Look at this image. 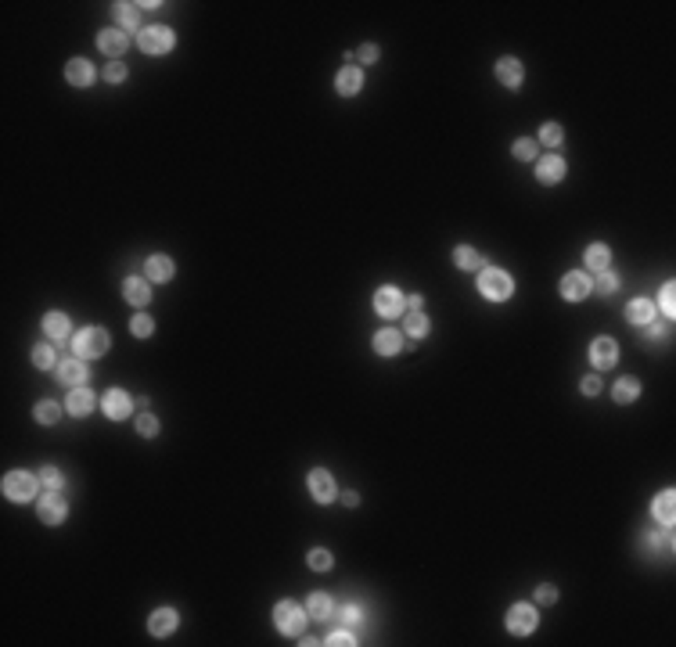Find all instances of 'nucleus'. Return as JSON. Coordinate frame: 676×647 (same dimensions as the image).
Masks as SVG:
<instances>
[{
  "label": "nucleus",
  "instance_id": "1",
  "mask_svg": "<svg viewBox=\"0 0 676 647\" xmlns=\"http://www.w3.org/2000/svg\"><path fill=\"white\" fill-rule=\"evenodd\" d=\"M108 345H112V335L108 331H101V328H83L76 338H72V353H76L80 360H97V356L108 353Z\"/></svg>",
  "mask_w": 676,
  "mask_h": 647
},
{
  "label": "nucleus",
  "instance_id": "2",
  "mask_svg": "<svg viewBox=\"0 0 676 647\" xmlns=\"http://www.w3.org/2000/svg\"><path fill=\"white\" fill-rule=\"evenodd\" d=\"M479 295H486L489 303H504V298L515 295V281L504 270H482L479 273Z\"/></svg>",
  "mask_w": 676,
  "mask_h": 647
},
{
  "label": "nucleus",
  "instance_id": "3",
  "mask_svg": "<svg viewBox=\"0 0 676 647\" xmlns=\"http://www.w3.org/2000/svg\"><path fill=\"white\" fill-rule=\"evenodd\" d=\"M273 626H278L281 633L299 637L303 626H306V608H299L295 601H281L278 608H273Z\"/></svg>",
  "mask_w": 676,
  "mask_h": 647
},
{
  "label": "nucleus",
  "instance_id": "4",
  "mask_svg": "<svg viewBox=\"0 0 676 647\" xmlns=\"http://www.w3.org/2000/svg\"><path fill=\"white\" fill-rule=\"evenodd\" d=\"M137 43H141L144 54H166V51H173L177 36H173V29H166V26H148V29H141Z\"/></svg>",
  "mask_w": 676,
  "mask_h": 647
},
{
  "label": "nucleus",
  "instance_id": "5",
  "mask_svg": "<svg viewBox=\"0 0 676 647\" xmlns=\"http://www.w3.org/2000/svg\"><path fill=\"white\" fill-rule=\"evenodd\" d=\"M4 496L15 504H26L36 496V479L29 475V471H11V475H4Z\"/></svg>",
  "mask_w": 676,
  "mask_h": 647
},
{
  "label": "nucleus",
  "instance_id": "6",
  "mask_svg": "<svg viewBox=\"0 0 676 647\" xmlns=\"http://www.w3.org/2000/svg\"><path fill=\"white\" fill-rule=\"evenodd\" d=\"M374 310H378V317H399L407 310V298H403V291L399 288H392V284H382L378 291H374Z\"/></svg>",
  "mask_w": 676,
  "mask_h": 647
},
{
  "label": "nucleus",
  "instance_id": "7",
  "mask_svg": "<svg viewBox=\"0 0 676 647\" xmlns=\"http://www.w3.org/2000/svg\"><path fill=\"white\" fill-rule=\"evenodd\" d=\"M536 622H540V611H536L533 604H515V608L508 611V630L518 633V637H529V633L536 630Z\"/></svg>",
  "mask_w": 676,
  "mask_h": 647
},
{
  "label": "nucleus",
  "instance_id": "8",
  "mask_svg": "<svg viewBox=\"0 0 676 647\" xmlns=\"http://www.w3.org/2000/svg\"><path fill=\"white\" fill-rule=\"evenodd\" d=\"M65 500L58 496V489H47V496H40V504H36V514H40V521L43 525H62L65 521Z\"/></svg>",
  "mask_w": 676,
  "mask_h": 647
},
{
  "label": "nucleus",
  "instance_id": "9",
  "mask_svg": "<svg viewBox=\"0 0 676 647\" xmlns=\"http://www.w3.org/2000/svg\"><path fill=\"white\" fill-rule=\"evenodd\" d=\"M306 489H310V496H313L317 504H331V500H335V479H331L324 467H313V471H310Z\"/></svg>",
  "mask_w": 676,
  "mask_h": 647
},
{
  "label": "nucleus",
  "instance_id": "10",
  "mask_svg": "<svg viewBox=\"0 0 676 647\" xmlns=\"http://www.w3.org/2000/svg\"><path fill=\"white\" fill-rule=\"evenodd\" d=\"M615 360H619V345H615V338H594V342H590V363H594L597 370L612 367Z\"/></svg>",
  "mask_w": 676,
  "mask_h": 647
},
{
  "label": "nucleus",
  "instance_id": "11",
  "mask_svg": "<svg viewBox=\"0 0 676 647\" xmlns=\"http://www.w3.org/2000/svg\"><path fill=\"white\" fill-rule=\"evenodd\" d=\"M587 295H590V277H587V273H565V277H561V298H568V303H583Z\"/></svg>",
  "mask_w": 676,
  "mask_h": 647
},
{
  "label": "nucleus",
  "instance_id": "12",
  "mask_svg": "<svg viewBox=\"0 0 676 647\" xmlns=\"http://www.w3.org/2000/svg\"><path fill=\"white\" fill-rule=\"evenodd\" d=\"M101 407H105V414L112 417V421H122V417H130V410H134V403H130V395L122 392V388H112V392H105V400H101Z\"/></svg>",
  "mask_w": 676,
  "mask_h": 647
},
{
  "label": "nucleus",
  "instance_id": "13",
  "mask_svg": "<svg viewBox=\"0 0 676 647\" xmlns=\"http://www.w3.org/2000/svg\"><path fill=\"white\" fill-rule=\"evenodd\" d=\"M58 378H62L65 385H72V388H80V385L90 378V370H87V363H83L80 356H72V360H62V363H58Z\"/></svg>",
  "mask_w": 676,
  "mask_h": 647
},
{
  "label": "nucleus",
  "instance_id": "14",
  "mask_svg": "<svg viewBox=\"0 0 676 647\" xmlns=\"http://www.w3.org/2000/svg\"><path fill=\"white\" fill-rule=\"evenodd\" d=\"M536 180L540 184H558V180H565V162L558 155H543L536 162Z\"/></svg>",
  "mask_w": 676,
  "mask_h": 647
},
{
  "label": "nucleus",
  "instance_id": "15",
  "mask_svg": "<svg viewBox=\"0 0 676 647\" xmlns=\"http://www.w3.org/2000/svg\"><path fill=\"white\" fill-rule=\"evenodd\" d=\"M651 514H655V521H662V525H673L676 521V493L666 489L655 496V504H651Z\"/></svg>",
  "mask_w": 676,
  "mask_h": 647
},
{
  "label": "nucleus",
  "instance_id": "16",
  "mask_svg": "<svg viewBox=\"0 0 676 647\" xmlns=\"http://www.w3.org/2000/svg\"><path fill=\"white\" fill-rule=\"evenodd\" d=\"M65 80H69L72 87H90V83H94V65H90L87 58H72V61L65 65Z\"/></svg>",
  "mask_w": 676,
  "mask_h": 647
},
{
  "label": "nucleus",
  "instance_id": "17",
  "mask_svg": "<svg viewBox=\"0 0 676 647\" xmlns=\"http://www.w3.org/2000/svg\"><path fill=\"white\" fill-rule=\"evenodd\" d=\"M360 87H364V72L357 68V65H349V68H342L338 76H335V90L338 94H345V97H353V94H360Z\"/></svg>",
  "mask_w": 676,
  "mask_h": 647
},
{
  "label": "nucleus",
  "instance_id": "18",
  "mask_svg": "<svg viewBox=\"0 0 676 647\" xmlns=\"http://www.w3.org/2000/svg\"><path fill=\"white\" fill-rule=\"evenodd\" d=\"M94 403H97V400H94V392L80 385V388H72V392H69V403H65V407H69V414H72V417H87V414L94 410Z\"/></svg>",
  "mask_w": 676,
  "mask_h": 647
},
{
  "label": "nucleus",
  "instance_id": "19",
  "mask_svg": "<svg viewBox=\"0 0 676 647\" xmlns=\"http://www.w3.org/2000/svg\"><path fill=\"white\" fill-rule=\"evenodd\" d=\"M148 630H152L155 637H169L173 630H177V611H173V608L152 611V618H148Z\"/></svg>",
  "mask_w": 676,
  "mask_h": 647
},
{
  "label": "nucleus",
  "instance_id": "20",
  "mask_svg": "<svg viewBox=\"0 0 676 647\" xmlns=\"http://www.w3.org/2000/svg\"><path fill=\"white\" fill-rule=\"evenodd\" d=\"M122 298L134 303V306H148V303H152V288H148V281H141V277H127V284H122Z\"/></svg>",
  "mask_w": 676,
  "mask_h": 647
},
{
  "label": "nucleus",
  "instance_id": "21",
  "mask_svg": "<svg viewBox=\"0 0 676 647\" xmlns=\"http://www.w3.org/2000/svg\"><path fill=\"white\" fill-rule=\"evenodd\" d=\"M496 80L504 83V87H522V61L518 58H500L496 61Z\"/></svg>",
  "mask_w": 676,
  "mask_h": 647
},
{
  "label": "nucleus",
  "instance_id": "22",
  "mask_svg": "<svg viewBox=\"0 0 676 647\" xmlns=\"http://www.w3.org/2000/svg\"><path fill=\"white\" fill-rule=\"evenodd\" d=\"M626 320L637 324V328H644V324L655 320V303H651V298H633L630 310H626Z\"/></svg>",
  "mask_w": 676,
  "mask_h": 647
},
{
  "label": "nucleus",
  "instance_id": "23",
  "mask_svg": "<svg viewBox=\"0 0 676 647\" xmlns=\"http://www.w3.org/2000/svg\"><path fill=\"white\" fill-rule=\"evenodd\" d=\"M399 349H403V338H399V331L385 328L374 335V353H382V356H396Z\"/></svg>",
  "mask_w": 676,
  "mask_h": 647
},
{
  "label": "nucleus",
  "instance_id": "24",
  "mask_svg": "<svg viewBox=\"0 0 676 647\" xmlns=\"http://www.w3.org/2000/svg\"><path fill=\"white\" fill-rule=\"evenodd\" d=\"M127 43H130V40H127V36H122L119 29H105L101 36H97V47H101V51H105V54H112V58H115V54H122V51H127Z\"/></svg>",
  "mask_w": 676,
  "mask_h": 647
},
{
  "label": "nucleus",
  "instance_id": "25",
  "mask_svg": "<svg viewBox=\"0 0 676 647\" xmlns=\"http://www.w3.org/2000/svg\"><path fill=\"white\" fill-rule=\"evenodd\" d=\"M144 270H148V277H152V281H169L177 266H173L169 256H152V259L144 263Z\"/></svg>",
  "mask_w": 676,
  "mask_h": 647
},
{
  "label": "nucleus",
  "instance_id": "26",
  "mask_svg": "<svg viewBox=\"0 0 676 647\" xmlns=\"http://www.w3.org/2000/svg\"><path fill=\"white\" fill-rule=\"evenodd\" d=\"M637 395H640V381L637 378H619L615 388H612V400L615 403H633Z\"/></svg>",
  "mask_w": 676,
  "mask_h": 647
},
{
  "label": "nucleus",
  "instance_id": "27",
  "mask_svg": "<svg viewBox=\"0 0 676 647\" xmlns=\"http://www.w3.org/2000/svg\"><path fill=\"white\" fill-rule=\"evenodd\" d=\"M43 331L51 335L55 342L69 338V317H65V313H47V317H43Z\"/></svg>",
  "mask_w": 676,
  "mask_h": 647
},
{
  "label": "nucleus",
  "instance_id": "28",
  "mask_svg": "<svg viewBox=\"0 0 676 647\" xmlns=\"http://www.w3.org/2000/svg\"><path fill=\"white\" fill-rule=\"evenodd\" d=\"M608 259H612V252H608V245H590V248H587V266H590L594 273H601V270H608Z\"/></svg>",
  "mask_w": 676,
  "mask_h": 647
},
{
  "label": "nucleus",
  "instance_id": "29",
  "mask_svg": "<svg viewBox=\"0 0 676 647\" xmlns=\"http://www.w3.org/2000/svg\"><path fill=\"white\" fill-rule=\"evenodd\" d=\"M403 324H407V335L410 338H424V335H429V317H424L421 310H410Z\"/></svg>",
  "mask_w": 676,
  "mask_h": 647
},
{
  "label": "nucleus",
  "instance_id": "30",
  "mask_svg": "<svg viewBox=\"0 0 676 647\" xmlns=\"http://www.w3.org/2000/svg\"><path fill=\"white\" fill-rule=\"evenodd\" d=\"M306 611H310L313 618H328V615L335 611V604H331V597H328V593H313V597H310V604H306Z\"/></svg>",
  "mask_w": 676,
  "mask_h": 647
},
{
  "label": "nucleus",
  "instance_id": "31",
  "mask_svg": "<svg viewBox=\"0 0 676 647\" xmlns=\"http://www.w3.org/2000/svg\"><path fill=\"white\" fill-rule=\"evenodd\" d=\"M33 414H36V421H40V425H55V421L62 417V407H58L55 400H40Z\"/></svg>",
  "mask_w": 676,
  "mask_h": 647
},
{
  "label": "nucleus",
  "instance_id": "32",
  "mask_svg": "<svg viewBox=\"0 0 676 647\" xmlns=\"http://www.w3.org/2000/svg\"><path fill=\"white\" fill-rule=\"evenodd\" d=\"M454 263H457L461 270H479V266H482V256L475 252V248L464 245V248H457V252H454Z\"/></svg>",
  "mask_w": 676,
  "mask_h": 647
},
{
  "label": "nucleus",
  "instance_id": "33",
  "mask_svg": "<svg viewBox=\"0 0 676 647\" xmlns=\"http://www.w3.org/2000/svg\"><path fill=\"white\" fill-rule=\"evenodd\" d=\"M33 363H36L40 370H51V367H55V345L40 342L36 349H33Z\"/></svg>",
  "mask_w": 676,
  "mask_h": 647
},
{
  "label": "nucleus",
  "instance_id": "34",
  "mask_svg": "<svg viewBox=\"0 0 676 647\" xmlns=\"http://www.w3.org/2000/svg\"><path fill=\"white\" fill-rule=\"evenodd\" d=\"M515 159H518V162H533V159H536V140H533V137L515 140Z\"/></svg>",
  "mask_w": 676,
  "mask_h": 647
},
{
  "label": "nucleus",
  "instance_id": "35",
  "mask_svg": "<svg viewBox=\"0 0 676 647\" xmlns=\"http://www.w3.org/2000/svg\"><path fill=\"white\" fill-rule=\"evenodd\" d=\"M115 18L122 29H137V8L134 4H115Z\"/></svg>",
  "mask_w": 676,
  "mask_h": 647
},
{
  "label": "nucleus",
  "instance_id": "36",
  "mask_svg": "<svg viewBox=\"0 0 676 647\" xmlns=\"http://www.w3.org/2000/svg\"><path fill=\"white\" fill-rule=\"evenodd\" d=\"M130 331H134L137 338H148V335H152V331H155V320H152V317H148V313H137V317L130 320Z\"/></svg>",
  "mask_w": 676,
  "mask_h": 647
},
{
  "label": "nucleus",
  "instance_id": "37",
  "mask_svg": "<svg viewBox=\"0 0 676 647\" xmlns=\"http://www.w3.org/2000/svg\"><path fill=\"white\" fill-rule=\"evenodd\" d=\"M540 140H543V144H550V147H558V144L565 140V130L558 126V122H547V126L540 130Z\"/></svg>",
  "mask_w": 676,
  "mask_h": 647
},
{
  "label": "nucleus",
  "instance_id": "38",
  "mask_svg": "<svg viewBox=\"0 0 676 647\" xmlns=\"http://www.w3.org/2000/svg\"><path fill=\"white\" fill-rule=\"evenodd\" d=\"M673 295H676V284H673V281H666V284H662V298H659L666 317H673V313H676V298H673Z\"/></svg>",
  "mask_w": 676,
  "mask_h": 647
},
{
  "label": "nucleus",
  "instance_id": "39",
  "mask_svg": "<svg viewBox=\"0 0 676 647\" xmlns=\"http://www.w3.org/2000/svg\"><path fill=\"white\" fill-rule=\"evenodd\" d=\"M619 288V277H615V273H608V270H601L597 273V295H612Z\"/></svg>",
  "mask_w": 676,
  "mask_h": 647
},
{
  "label": "nucleus",
  "instance_id": "40",
  "mask_svg": "<svg viewBox=\"0 0 676 647\" xmlns=\"http://www.w3.org/2000/svg\"><path fill=\"white\" fill-rule=\"evenodd\" d=\"M310 568H317V572H328V568H331V554L324 551V546H317V551H310Z\"/></svg>",
  "mask_w": 676,
  "mask_h": 647
},
{
  "label": "nucleus",
  "instance_id": "41",
  "mask_svg": "<svg viewBox=\"0 0 676 647\" xmlns=\"http://www.w3.org/2000/svg\"><path fill=\"white\" fill-rule=\"evenodd\" d=\"M137 432H141V435H148V439L159 435V421H155L152 414H141V417H137Z\"/></svg>",
  "mask_w": 676,
  "mask_h": 647
},
{
  "label": "nucleus",
  "instance_id": "42",
  "mask_svg": "<svg viewBox=\"0 0 676 647\" xmlns=\"http://www.w3.org/2000/svg\"><path fill=\"white\" fill-rule=\"evenodd\" d=\"M105 80H108V83H122V80H127V65L108 61V65H105Z\"/></svg>",
  "mask_w": 676,
  "mask_h": 647
},
{
  "label": "nucleus",
  "instance_id": "43",
  "mask_svg": "<svg viewBox=\"0 0 676 647\" xmlns=\"http://www.w3.org/2000/svg\"><path fill=\"white\" fill-rule=\"evenodd\" d=\"M40 482H43L47 489H58V486H62V471H58V467H43V471H40Z\"/></svg>",
  "mask_w": 676,
  "mask_h": 647
},
{
  "label": "nucleus",
  "instance_id": "44",
  "mask_svg": "<svg viewBox=\"0 0 676 647\" xmlns=\"http://www.w3.org/2000/svg\"><path fill=\"white\" fill-rule=\"evenodd\" d=\"M328 644H331V647H353V644H357V637L349 633V630H338V633H331V637H328Z\"/></svg>",
  "mask_w": 676,
  "mask_h": 647
},
{
  "label": "nucleus",
  "instance_id": "45",
  "mask_svg": "<svg viewBox=\"0 0 676 647\" xmlns=\"http://www.w3.org/2000/svg\"><path fill=\"white\" fill-rule=\"evenodd\" d=\"M357 58H360L364 65H371V61H378V47H374V43H364V47H360V51H357Z\"/></svg>",
  "mask_w": 676,
  "mask_h": 647
},
{
  "label": "nucleus",
  "instance_id": "46",
  "mask_svg": "<svg viewBox=\"0 0 676 647\" xmlns=\"http://www.w3.org/2000/svg\"><path fill=\"white\" fill-rule=\"evenodd\" d=\"M536 601H540V604H554V601H558V590H554V586H540V590H536Z\"/></svg>",
  "mask_w": 676,
  "mask_h": 647
},
{
  "label": "nucleus",
  "instance_id": "47",
  "mask_svg": "<svg viewBox=\"0 0 676 647\" xmlns=\"http://www.w3.org/2000/svg\"><path fill=\"white\" fill-rule=\"evenodd\" d=\"M580 388H583V395H597V392H601V381H597V375L583 378V385H580Z\"/></svg>",
  "mask_w": 676,
  "mask_h": 647
},
{
  "label": "nucleus",
  "instance_id": "48",
  "mask_svg": "<svg viewBox=\"0 0 676 647\" xmlns=\"http://www.w3.org/2000/svg\"><path fill=\"white\" fill-rule=\"evenodd\" d=\"M342 618L349 622V626H353V622H360V608H357V604H349V608H342Z\"/></svg>",
  "mask_w": 676,
  "mask_h": 647
},
{
  "label": "nucleus",
  "instance_id": "49",
  "mask_svg": "<svg viewBox=\"0 0 676 647\" xmlns=\"http://www.w3.org/2000/svg\"><path fill=\"white\" fill-rule=\"evenodd\" d=\"M342 504H345V507H357V504H360V496H357L353 489H349V493H342Z\"/></svg>",
  "mask_w": 676,
  "mask_h": 647
},
{
  "label": "nucleus",
  "instance_id": "50",
  "mask_svg": "<svg viewBox=\"0 0 676 647\" xmlns=\"http://www.w3.org/2000/svg\"><path fill=\"white\" fill-rule=\"evenodd\" d=\"M407 306H410V310H421V306H424V295H410Z\"/></svg>",
  "mask_w": 676,
  "mask_h": 647
}]
</instances>
